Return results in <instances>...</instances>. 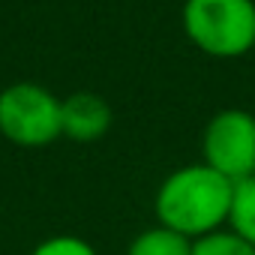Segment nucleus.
Listing matches in <instances>:
<instances>
[{
  "label": "nucleus",
  "mask_w": 255,
  "mask_h": 255,
  "mask_svg": "<svg viewBox=\"0 0 255 255\" xmlns=\"http://www.w3.org/2000/svg\"><path fill=\"white\" fill-rule=\"evenodd\" d=\"M30 255H96V249L81 240V237H72V234H57V237H48L42 240Z\"/></svg>",
  "instance_id": "9"
},
{
  "label": "nucleus",
  "mask_w": 255,
  "mask_h": 255,
  "mask_svg": "<svg viewBox=\"0 0 255 255\" xmlns=\"http://www.w3.org/2000/svg\"><path fill=\"white\" fill-rule=\"evenodd\" d=\"M228 228L234 234H240L246 243L255 246V177H246V180L234 183Z\"/></svg>",
  "instance_id": "7"
},
{
  "label": "nucleus",
  "mask_w": 255,
  "mask_h": 255,
  "mask_svg": "<svg viewBox=\"0 0 255 255\" xmlns=\"http://www.w3.org/2000/svg\"><path fill=\"white\" fill-rule=\"evenodd\" d=\"M192 255H255V246L231 228H219L207 237L192 240Z\"/></svg>",
  "instance_id": "8"
},
{
  "label": "nucleus",
  "mask_w": 255,
  "mask_h": 255,
  "mask_svg": "<svg viewBox=\"0 0 255 255\" xmlns=\"http://www.w3.org/2000/svg\"><path fill=\"white\" fill-rule=\"evenodd\" d=\"M0 135L18 147H45L60 132V99L36 84L15 81L0 90Z\"/></svg>",
  "instance_id": "3"
},
{
  "label": "nucleus",
  "mask_w": 255,
  "mask_h": 255,
  "mask_svg": "<svg viewBox=\"0 0 255 255\" xmlns=\"http://www.w3.org/2000/svg\"><path fill=\"white\" fill-rule=\"evenodd\" d=\"M114 123V111L105 96L93 90H78L60 99V132L69 141L90 144L99 141Z\"/></svg>",
  "instance_id": "5"
},
{
  "label": "nucleus",
  "mask_w": 255,
  "mask_h": 255,
  "mask_svg": "<svg viewBox=\"0 0 255 255\" xmlns=\"http://www.w3.org/2000/svg\"><path fill=\"white\" fill-rule=\"evenodd\" d=\"M183 30L210 57H243L255 48V0H186Z\"/></svg>",
  "instance_id": "2"
},
{
  "label": "nucleus",
  "mask_w": 255,
  "mask_h": 255,
  "mask_svg": "<svg viewBox=\"0 0 255 255\" xmlns=\"http://www.w3.org/2000/svg\"><path fill=\"white\" fill-rule=\"evenodd\" d=\"M234 183L216 174L210 165H186L171 171L156 189L159 225L198 240L228 225Z\"/></svg>",
  "instance_id": "1"
},
{
  "label": "nucleus",
  "mask_w": 255,
  "mask_h": 255,
  "mask_svg": "<svg viewBox=\"0 0 255 255\" xmlns=\"http://www.w3.org/2000/svg\"><path fill=\"white\" fill-rule=\"evenodd\" d=\"M201 156L231 183L255 177V114L246 108L216 111L201 135Z\"/></svg>",
  "instance_id": "4"
},
{
  "label": "nucleus",
  "mask_w": 255,
  "mask_h": 255,
  "mask_svg": "<svg viewBox=\"0 0 255 255\" xmlns=\"http://www.w3.org/2000/svg\"><path fill=\"white\" fill-rule=\"evenodd\" d=\"M126 255H192V240L165 225H153L129 243Z\"/></svg>",
  "instance_id": "6"
}]
</instances>
